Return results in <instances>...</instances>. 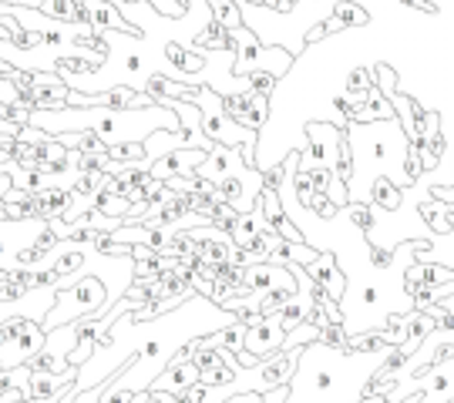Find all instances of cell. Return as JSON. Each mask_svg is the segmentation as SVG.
Returning <instances> with one entry per match:
<instances>
[{"label":"cell","mask_w":454,"mask_h":403,"mask_svg":"<svg viewBox=\"0 0 454 403\" xmlns=\"http://www.w3.org/2000/svg\"><path fill=\"white\" fill-rule=\"evenodd\" d=\"M108 306H112L108 283L91 273H84L78 279H67V283L58 286V299H54V309L44 320V329L51 333V329L71 326L74 320H84V316H105Z\"/></svg>","instance_id":"cell-1"},{"label":"cell","mask_w":454,"mask_h":403,"mask_svg":"<svg viewBox=\"0 0 454 403\" xmlns=\"http://www.w3.org/2000/svg\"><path fill=\"white\" fill-rule=\"evenodd\" d=\"M229 41H232V74H249V71H262V74H273L279 78L286 67H290L293 54L279 48H262L260 37L249 31V27H239V31H229Z\"/></svg>","instance_id":"cell-2"},{"label":"cell","mask_w":454,"mask_h":403,"mask_svg":"<svg viewBox=\"0 0 454 403\" xmlns=\"http://www.w3.org/2000/svg\"><path fill=\"white\" fill-rule=\"evenodd\" d=\"M202 135H206V142H212V145H226V148H243L256 142V131L236 125L223 105L202 112Z\"/></svg>","instance_id":"cell-3"},{"label":"cell","mask_w":454,"mask_h":403,"mask_svg":"<svg viewBox=\"0 0 454 403\" xmlns=\"http://www.w3.org/2000/svg\"><path fill=\"white\" fill-rule=\"evenodd\" d=\"M307 138H309V148L307 151H300V168L309 172V168H317V165H330L333 168V161H337V151H340V138L343 131L333 128V125H307Z\"/></svg>","instance_id":"cell-4"},{"label":"cell","mask_w":454,"mask_h":403,"mask_svg":"<svg viewBox=\"0 0 454 403\" xmlns=\"http://www.w3.org/2000/svg\"><path fill=\"white\" fill-rule=\"evenodd\" d=\"M223 108H226V114L236 125H243V128H249V131H260L262 125H266V118H270L266 97H256L249 88H243L239 95L223 97Z\"/></svg>","instance_id":"cell-5"},{"label":"cell","mask_w":454,"mask_h":403,"mask_svg":"<svg viewBox=\"0 0 454 403\" xmlns=\"http://www.w3.org/2000/svg\"><path fill=\"white\" fill-rule=\"evenodd\" d=\"M243 286L253 292V296H266V292H273V290L300 292V283H296V275H293L290 269L270 266V262H260V266H246Z\"/></svg>","instance_id":"cell-6"},{"label":"cell","mask_w":454,"mask_h":403,"mask_svg":"<svg viewBox=\"0 0 454 403\" xmlns=\"http://www.w3.org/2000/svg\"><path fill=\"white\" fill-rule=\"evenodd\" d=\"M307 275L313 279L317 290L326 292V299L343 303V296H347V275H343V269L337 266V256H333V252H320L317 262L307 266Z\"/></svg>","instance_id":"cell-7"},{"label":"cell","mask_w":454,"mask_h":403,"mask_svg":"<svg viewBox=\"0 0 454 403\" xmlns=\"http://www.w3.org/2000/svg\"><path fill=\"white\" fill-rule=\"evenodd\" d=\"M283 346H286V329L279 326L276 316L262 320L260 326H253V329L246 333V353H253L256 360H270V356H276Z\"/></svg>","instance_id":"cell-8"},{"label":"cell","mask_w":454,"mask_h":403,"mask_svg":"<svg viewBox=\"0 0 454 403\" xmlns=\"http://www.w3.org/2000/svg\"><path fill=\"white\" fill-rule=\"evenodd\" d=\"M121 0H84V14H88V24L95 27V37H101L105 31H118V34H135L138 37V27H131L129 20L118 11Z\"/></svg>","instance_id":"cell-9"},{"label":"cell","mask_w":454,"mask_h":403,"mask_svg":"<svg viewBox=\"0 0 454 403\" xmlns=\"http://www.w3.org/2000/svg\"><path fill=\"white\" fill-rule=\"evenodd\" d=\"M195 384H202V376H199V370H195V363L172 356V363H168L162 376L152 384V390H162V393H172V397L185 400V393H189Z\"/></svg>","instance_id":"cell-10"},{"label":"cell","mask_w":454,"mask_h":403,"mask_svg":"<svg viewBox=\"0 0 454 403\" xmlns=\"http://www.w3.org/2000/svg\"><path fill=\"white\" fill-rule=\"evenodd\" d=\"M243 168H249L243 161V155H239V148H226V145H212L209 159L202 161V168L195 172L199 178H206V182H223V178L229 175H239Z\"/></svg>","instance_id":"cell-11"},{"label":"cell","mask_w":454,"mask_h":403,"mask_svg":"<svg viewBox=\"0 0 454 403\" xmlns=\"http://www.w3.org/2000/svg\"><path fill=\"white\" fill-rule=\"evenodd\" d=\"M58 142L67 151H78V155H88V159H108V145L98 138L95 131H67V135H58Z\"/></svg>","instance_id":"cell-12"},{"label":"cell","mask_w":454,"mask_h":403,"mask_svg":"<svg viewBox=\"0 0 454 403\" xmlns=\"http://www.w3.org/2000/svg\"><path fill=\"white\" fill-rule=\"evenodd\" d=\"M179 148H189V142H185V135L182 131H155L152 138L145 142V155H148V168H152V161L165 159V155H172V151H179Z\"/></svg>","instance_id":"cell-13"},{"label":"cell","mask_w":454,"mask_h":403,"mask_svg":"<svg viewBox=\"0 0 454 403\" xmlns=\"http://www.w3.org/2000/svg\"><path fill=\"white\" fill-rule=\"evenodd\" d=\"M407 320H411V326H407V343H404V350H401V353L414 356L424 343H427V337L438 329V322L431 320L427 313H414V316H407Z\"/></svg>","instance_id":"cell-14"},{"label":"cell","mask_w":454,"mask_h":403,"mask_svg":"<svg viewBox=\"0 0 454 403\" xmlns=\"http://www.w3.org/2000/svg\"><path fill=\"white\" fill-rule=\"evenodd\" d=\"M262 229H266V219H262L260 205H256L253 212H246V215H239V219L232 222V229H229V239H232V245H246L253 236H260Z\"/></svg>","instance_id":"cell-15"},{"label":"cell","mask_w":454,"mask_h":403,"mask_svg":"<svg viewBox=\"0 0 454 403\" xmlns=\"http://www.w3.org/2000/svg\"><path fill=\"white\" fill-rule=\"evenodd\" d=\"M41 14H48L51 20H61V24H88L84 7L74 4V0H44Z\"/></svg>","instance_id":"cell-16"},{"label":"cell","mask_w":454,"mask_h":403,"mask_svg":"<svg viewBox=\"0 0 454 403\" xmlns=\"http://www.w3.org/2000/svg\"><path fill=\"white\" fill-rule=\"evenodd\" d=\"M195 50H232V41H229V31L219 24V20H209L202 31L195 34Z\"/></svg>","instance_id":"cell-17"},{"label":"cell","mask_w":454,"mask_h":403,"mask_svg":"<svg viewBox=\"0 0 454 403\" xmlns=\"http://www.w3.org/2000/svg\"><path fill=\"white\" fill-rule=\"evenodd\" d=\"M373 205L377 209H384V212H397L401 209V202H404V192H401V185L397 182H390V178H377L373 182Z\"/></svg>","instance_id":"cell-18"},{"label":"cell","mask_w":454,"mask_h":403,"mask_svg":"<svg viewBox=\"0 0 454 403\" xmlns=\"http://www.w3.org/2000/svg\"><path fill=\"white\" fill-rule=\"evenodd\" d=\"M333 17L340 20L343 27H367L371 24V14L364 7H357L354 0H337L333 4Z\"/></svg>","instance_id":"cell-19"},{"label":"cell","mask_w":454,"mask_h":403,"mask_svg":"<svg viewBox=\"0 0 454 403\" xmlns=\"http://www.w3.org/2000/svg\"><path fill=\"white\" fill-rule=\"evenodd\" d=\"M209 7H212V17H215L226 31H239V27H246L243 14H239V7H236L232 0H209Z\"/></svg>","instance_id":"cell-20"},{"label":"cell","mask_w":454,"mask_h":403,"mask_svg":"<svg viewBox=\"0 0 454 403\" xmlns=\"http://www.w3.org/2000/svg\"><path fill=\"white\" fill-rule=\"evenodd\" d=\"M333 178L347 185L350 178H354V145H350V138H347V131H343L340 138V151H337V161H333Z\"/></svg>","instance_id":"cell-21"},{"label":"cell","mask_w":454,"mask_h":403,"mask_svg":"<svg viewBox=\"0 0 454 403\" xmlns=\"http://www.w3.org/2000/svg\"><path fill=\"white\" fill-rule=\"evenodd\" d=\"M407 326H411V320H401V316H390L377 333H380V339L387 343L390 350H404L407 343Z\"/></svg>","instance_id":"cell-22"},{"label":"cell","mask_w":454,"mask_h":403,"mask_svg":"<svg viewBox=\"0 0 454 403\" xmlns=\"http://www.w3.org/2000/svg\"><path fill=\"white\" fill-rule=\"evenodd\" d=\"M293 296H296L293 290H273V292H266V296H260V316H262V320L276 316L279 309L290 303Z\"/></svg>","instance_id":"cell-23"},{"label":"cell","mask_w":454,"mask_h":403,"mask_svg":"<svg viewBox=\"0 0 454 403\" xmlns=\"http://www.w3.org/2000/svg\"><path fill=\"white\" fill-rule=\"evenodd\" d=\"M320 346H326V350H340V353H347V346H350V337H347V326H326L324 333H320V339H317Z\"/></svg>","instance_id":"cell-24"},{"label":"cell","mask_w":454,"mask_h":403,"mask_svg":"<svg viewBox=\"0 0 454 403\" xmlns=\"http://www.w3.org/2000/svg\"><path fill=\"white\" fill-rule=\"evenodd\" d=\"M343 215H350V222L357 229H364V232L373 229V212H371V205H364V202H347Z\"/></svg>","instance_id":"cell-25"},{"label":"cell","mask_w":454,"mask_h":403,"mask_svg":"<svg viewBox=\"0 0 454 403\" xmlns=\"http://www.w3.org/2000/svg\"><path fill=\"white\" fill-rule=\"evenodd\" d=\"M309 182H313V192L317 195H326L330 189H333V168L330 165H317V168H309Z\"/></svg>","instance_id":"cell-26"},{"label":"cell","mask_w":454,"mask_h":403,"mask_svg":"<svg viewBox=\"0 0 454 403\" xmlns=\"http://www.w3.org/2000/svg\"><path fill=\"white\" fill-rule=\"evenodd\" d=\"M373 78H380L377 81V88H380V91H384V97H394L397 95V84H394V81H397V74H394V67H387V65H373Z\"/></svg>","instance_id":"cell-27"},{"label":"cell","mask_w":454,"mask_h":403,"mask_svg":"<svg viewBox=\"0 0 454 403\" xmlns=\"http://www.w3.org/2000/svg\"><path fill=\"white\" fill-rule=\"evenodd\" d=\"M273 88H276V78H273V74H262V71H256V74L249 78V91H253L256 97H266V101H270Z\"/></svg>","instance_id":"cell-28"},{"label":"cell","mask_w":454,"mask_h":403,"mask_svg":"<svg viewBox=\"0 0 454 403\" xmlns=\"http://www.w3.org/2000/svg\"><path fill=\"white\" fill-rule=\"evenodd\" d=\"M58 286H61V275L54 273L51 266L34 269V290H58Z\"/></svg>","instance_id":"cell-29"},{"label":"cell","mask_w":454,"mask_h":403,"mask_svg":"<svg viewBox=\"0 0 454 403\" xmlns=\"http://www.w3.org/2000/svg\"><path fill=\"white\" fill-rule=\"evenodd\" d=\"M307 212H317V215H324V219H333V215H337L340 209L330 202V195H313V202H309Z\"/></svg>","instance_id":"cell-30"},{"label":"cell","mask_w":454,"mask_h":403,"mask_svg":"<svg viewBox=\"0 0 454 403\" xmlns=\"http://www.w3.org/2000/svg\"><path fill=\"white\" fill-rule=\"evenodd\" d=\"M307 326H313V329H317V333H324L326 326H330V316H326V309L320 306V303H313V306H309V313H307Z\"/></svg>","instance_id":"cell-31"},{"label":"cell","mask_w":454,"mask_h":403,"mask_svg":"<svg viewBox=\"0 0 454 403\" xmlns=\"http://www.w3.org/2000/svg\"><path fill=\"white\" fill-rule=\"evenodd\" d=\"M371 262L373 269H387L394 262V249H380V245H371Z\"/></svg>","instance_id":"cell-32"},{"label":"cell","mask_w":454,"mask_h":403,"mask_svg":"<svg viewBox=\"0 0 454 403\" xmlns=\"http://www.w3.org/2000/svg\"><path fill=\"white\" fill-rule=\"evenodd\" d=\"M74 403H105V390H78L74 387Z\"/></svg>","instance_id":"cell-33"},{"label":"cell","mask_w":454,"mask_h":403,"mask_svg":"<svg viewBox=\"0 0 454 403\" xmlns=\"http://www.w3.org/2000/svg\"><path fill=\"white\" fill-rule=\"evenodd\" d=\"M260 403H290V387H279V390H270V393H262Z\"/></svg>","instance_id":"cell-34"},{"label":"cell","mask_w":454,"mask_h":403,"mask_svg":"<svg viewBox=\"0 0 454 403\" xmlns=\"http://www.w3.org/2000/svg\"><path fill=\"white\" fill-rule=\"evenodd\" d=\"M407 7H414V11H424V14H438V4H431V0H401Z\"/></svg>","instance_id":"cell-35"},{"label":"cell","mask_w":454,"mask_h":403,"mask_svg":"<svg viewBox=\"0 0 454 403\" xmlns=\"http://www.w3.org/2000/svg\"><path fill=\"white\" fill-rule=\"evenodd\" d=\"M326 34H330V31H326V24H317V27L307 34V44H317V41H324Z\"/></svg>","instance_id":"cell-36"},{"label":"cell","mask_w":454,"mask_h":403,"mask_svg":"<svg viewBox=\"0 0 454 403\" xmlns=\"http://www.w3.org/2000/svg\"><path fill=\"white\" fill-rule=\"evenodd\" d=\"M74 4H82V7H84V0H74Z\"/></svg>","instance_id":"cell-37"},{"label":"cell","mask_w":454,"mask_h":403,"mask_svg":"<svg viewBox=\"0 0 454 403\" xmlns=\"http://www.w3.org/2000/svg\"><path fill=\"white\" fill-rule=\"evenodd\" d=\"M179 403H185V400H179Z\"/></svg>","instance_id":"cell-38"}]
</instances>
